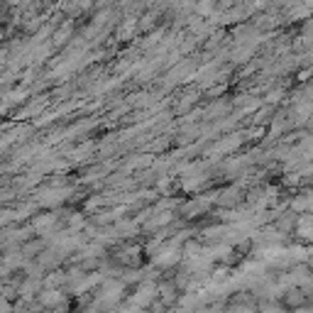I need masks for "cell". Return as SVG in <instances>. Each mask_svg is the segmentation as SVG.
<instances>
[{"label": "cell", "instance_id": "2", "mask_svg": "<svg viewBox=\"0 0 313 313\" xmlns=\"http://www.w3.org/2000/svg\"><path fill=\"white\" fill-rule=\"evenodd\" d=\"M0 39H3V30H0Z\"/></svg>", "mask_w": 313, "mask_h": 313}, {"label": "cell", "instance_id": "1", "mask_svg": "<svg viewBox=\"0 0 313 313\" xmlns=\"http://www.w3.org/2000/svg\"><path fill=\"white\" fill-rule=\"evenodd\" d=\"M39 303L42 306H56V303H61V294L59 291H42L39 294Z\"/></svg>", "mask_w": 313, "mask_h": 313}]
</instances>
